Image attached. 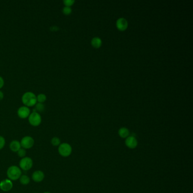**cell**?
Instances as JSON below:
<instances>
[{
    "label": "cell",
    "mask_w": 193,
    "mask_h": 193,
    "mask_svg": "<svg viewBox=\"0 0 193 193\" xmlns=\"http://www.w3.org/2000/svg\"><path fill=\"white\" fill-rule=\"evenodd\" d=\"M23 104L27 107H31L35 106L37 103V97L32 92H26L23 95L22 97Z\"/></svg>",
    "instance_id": "6da1fadb"
},
{
    "label": "cell",
    "mask_w": 193,
    "mask_h": 193,
    "mask_svg": "<svg viewBox=\"0 0 193 193\" xmlns=\"http://www.w3.org/2000/svg\"><path fill=\"white\" fill-rule=\"evenodd\" d=\"M7 174L8 179L13 181L19 180L22 174V172L19 167L16 165H11L7 169Z\"/></svg>",
    "instance_id": "7a4b0ae2"
},
{
    "label": "cell",
    "mask_w": 193,
    "mask_h": 193,
    "mask_svg": "<svg viewBox=\"0 0 193 193\" xmlns=\"http://www.w3.org/2000/svg\"><path fill=\"white\" fill-rule=\"evenodd\" d=\"M73 149L71 146L67 143H61L58 147V152L59 154L63 158L69 157L71 154Z\"/></svg>",
    "instance_id": "3957f363"
},
{
    "label": "cell",
    "mask_w": 193,
    "mask_h": 193,
    "mask_svg": "<svg viewBox=\"0 0 193 193\" xmlns=\"http://www.w3.org/2000/svg\"><path fill=\"white\" fill-rule=\"evenodd\" d=\"M33 164L32 159L30 157L25 156L21 159L19 163V168L23 171H29L32 168Z\"/></svg>",
    "instance_id": "277c9868"
},
{
    "label": "cell",
    "mask_w": 193,
    "mask_h": 193,
    "mask_svg": "<svg viewBox=\"0 0 193 193\" xmlns=\"http://www.w3.org/2000/svg\"><path fill=\"white\" fill-rule=\"evenodd\" d=\"M28 118L29 123L32 126H38L41 124L42 121L41 115L36 112L34 111L32 113H30Z\"/></svg>",
    "instance_id": "5b68a950"
},
{
    "label": "cell",
    "mask_w": 193,
    "mask_h": 193,
    "mask_svg": "<svg viewBox=\"0 0 193 193\" xmlns=\"http://www.w3.org/2000/svg\"><path fill=\"white\" fill-rule=\"evenodd\" d=\"M21 145L23 149H31L34 145L35 140L34 138L30 136H25L23 137L21 140Z\"/></svg>",
    "instance_id": "8992f818"
},
{
    "label": "cell",
    "mask_w": 193,
    "mask_h": 193,
    "mask_svg": "<svg viewBox=\"0 0 193 193\" xmlns=\"http://www.w3.org/2000/svg\"><path fill=\"white\" fill-rule=\"evenodd\" d=\"M13 187V184L12 181L8 178L5 179L0 182V189L5 192L9 191L10 190L12 189Z\"/></svg>",
    "instance_id": "52a82bcc"
},
{
    "label": "cell",
    "mask_w": 193,
    "mask_h": 193,
    "mask_svg": "<svg viewBox=\"0 0 193 193\" xmlns=\"http://www.w3.org/2000/svg\"><path fill=\"white\" fill-rule=\"evenodd\" d=\"M125 145L127 148L130 149H135L138 146V142L135 136H129L125 139Z\"/></svg>",
    "instance_id": "ba28073f"
},
{
    "label": "cell",
    "mask_w": 193,
    "mask_h": 193,
    "mask_svg": "<svg viewBox=\"0 0 193 193\" xmlns=\"http://www.w3.org/2000/svg\"><path fill=\"white\" fill-rule=\"evenodd\" d=\"M30 113V109L26 106L21 107L17 111V114L18 117L22 119H25L28 118Z\"/></svg>",
    "instance_id": "9c48e42d"
},
{
    "label": "cell",
    "mask_w": 193,
    "mask_h": 193,
    "mask_svg": "<svg viewBox=\"0 0 193 193\" xmlns=\"http://www.w3.org/2000/svg\"><path fill=\"white\" fill-rule=\"evenodd\" d=\"M44 173L40 170L35 171L32 174V179L35 182H40L44 180Z\"/></svg>",
    "instance_id": "30bf717a"
},
{
    "label": "cell",
    "mask_w": 193,
    "mask_h": 193,
    "mask_svg": "<svg viewBox=\"0 0 193 193\" xmlns=\"http://www.w3.org/2000/svg\"><path fill=\"white\" fill-rule=\"evenodd\" d=\"M116 25L117 29L120 30V31H124L127 29L128 23L127 22L126 19L124 18H120L117 19L116 22Z\"/></svg>",
    "instance_id": "8fae6325"
},
{
    "label": "cell",
    "mask_w": 193,
    "mask_h": 193,
    "mask_svg": "<svg viewBox=\"0 0 193 193\" xmlns=\"http://www.w3.org/2000/svg\"><path fill=\"white\" fill-rule=\"evenodd\" d=\"M9 148L12 152H17L19 151V149L22 148V147L19 141L14 140L10 143Z\"/></svg>",
    "instance_id": "7c38bea8"
},
{
    "label": "cell",
    "mask_w": 193,
    "mask_h": 193,
    "mask_svg": "<svg viewBox=\"0 0 193 193\" xmlns=\"http://www.w3.org/2000/svg\"><path fill=\"white\" fill-rule=\"evenodd\" d=\"M118 133L119 136H120L121 138H123V139H126L130 136L129 130L125 127H121L120 129L118 130Z\"/></svg>",
    "instance_id": "4fadbf2b"
},
{
    "label": "cell",
    "mask_w": 193,
    "mask_h": 193,
    "mask_svg": "<svg viewBox=\"0 0 193 193\" xmlns=\"http://www.w3.org/2000/svg\"><path fill=\"white\" fill-rule=\"evenodd\" d=\"M20 183L23 185H27L30 182V178L25 174H22L19 179Z\"/></svg>",
    "instance_id": "5bb4252c"
},
{
    "label": "cell",
    "mask_w": 193,
    "mask_h": 193,
    "mask_svg": "<svg viewBox=\"0 0 193 193\" xmlns=\"http://www.w3.org/2000/svg\"><path fill=\"white\" fill-rule=\"evenodd\" d=\"M91 44L95 48H99L101 45L102 44V41L100 38H99L98 37H95L92 39L91 40Z\"/></svg>",
    "instance_id": "9a60e30c"
},
{
    "label": "cell",
    "mask_w": 193,
    "mask_h": 193,
    "mask_svg": "<svg viewBox=\"0 0 193 193\" xmlns=\"http://www.w3.org/2000/svg\"><path fill=\"white\" fill-rule=\"evenodd\" d=\"M35 109L34 110V112H36L39 113H42L44 111L45 106L43 103H37L35 105Z\"/></svg>",
    "instance_id": "2e32d148"
},
{
    "label": "cell",
    "mask_w": 193,
    "mask_h": 193,
    "mask_svg": "<svg viewBox=\"0 0 193 193\" xmlns=\"http://www.w3.org/2000/svg\"><path fill=\"white\" fill-rule=\"evenodd\" d=\"M51 144L53 145V146H55V147H57V146H60V145L61 143V140L58 137H57V136H54V137H53L52 139H51Z\"/></svg>",
    "instance_id": "e0dca14e"
},
{
    "label": "cell",
    "mask_w": 193,
    "mask_h": 193,
    "mask_svg": "<svg viewBox=\"0 0 193 193\" xmlns=\"http://www.w3.org/2000/svg\"><path fill=\"white\" fill-rule=\"evenodd\" d=\"M36 97H37V101L40 103H43L47 100V96L44 94H40Z\"/></svg>",
    "instance_id": "ac0fdd59"
},
{
    "label": "cell",
    "mask_w": 193,
    "mask_h": 193,
    "mask_svg": "<svg viewBox=\"0 0 193 193\" xmlns=\"http://www.w3.org/2000/svg\"><path fill=\"white\" fill-rule=\"evenodd\" d=\"M17 153V155L19 156V158H23L26 156V154H27V152H26V150L25 149H23V148H21L19 149V151Z\"/></svg>",
    "instance_id": "d6986e66"
},
{
    "label": "cell",
    "mask_w": 193,
    "mask_h": 193,
    "mask_svg": "<svg viewBox=\"0 0 193 193\" xmlns=\"http://www.w3.org/2000/svg\"><path fill=\"white\" fill-rule=\"evenodd\" d=\"M63 14L65 15H69L72 12V10L70 7H65L62 9Z\"/></svg>",
    "instance_id": "ffe728a7"
},
{
    "label": "cell",
    "mask_w": 193,
    "mask_h": 193,
    "mask_svg": "<svg viewBox=\"0 0 193 193\" xmlns=\"http://www.w3.org/2000/svg\"><path fill=\"white\" fill-rule=\"evenodd\" d=\"M6 144V140L5 138L2 136H0V150L3 149Z\"/></svg>",
    "instance_id": "44dd1931"
},
{
    "label": "cell",
    "mask_w": 193,
    "mask_h": 193,
    "mask_svg": "<svg viewBox=\"0 0 193 193\" xmlns=\"http://www.w3.org/2000/svg\"><path fill=\"white\" fill-rule=\"evenodd\" d=\"M74 3V0H64L63 1V3L65 4V7H70L73 5Z\"/></svg>",
    "instance_id": "7402d4cb"
},
{
    "label": "cell",
    "mask_w": 193,
    "mask_h": 193,
    "mask_svg": "<svg viewBox=\"0 0 193 193\" xmlns=\"http://www.w3.org/2000/svg\"><path fill=\"white\" fill-rule=\"evenodd\" d=\"M4 85V80L2 76H0V89H2Z\"/></svg>",
    "instance_id": "603a6c76"
},
{
    "label": "cell",
    "mask_w": 193,
    "mask_h": 193,
    "mask_svg": "<svg viewBox=\"0 0 193 193\" xmlns=\"http://www.w3.org/2000/svg\"><path fill=\"white\" fill-rule=\"evenodd\" d=\"M3 97H4V95H3V92H2L1 91H0V101L3 99Z\"/></svg>",
    "instance_id": "cb8c5ba5"
},
{
    "label": "cell",
    "mask_w": 193,
    "mask_h": 193,
    "mask_svg": "<svg viewBox=\"0 0 193 193\" xmlns=\"http://www.w3.org/2000/svg\"><path fill=\"white\" fill-rule=\"evenodd\" d=\"M43 193H51V192H49V191H45V192H44Z\"/></svg>",
    "instance_id": "d4e9b609"
}]
</instances>
